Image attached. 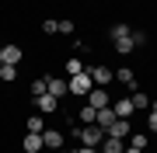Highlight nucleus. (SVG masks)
<instances>
[{
  "instance_id": "f257e3e1",
  "label": "nucleus",
  "mask_w": 157,
  "mask_h": 153,
  "mask_svg": "<svg viewBox=\"0 0 157 153\" xmlns=\"http://www.w3.org/2000/svg\"><path fill=\"white\" fill-rule=\"evenodd\" d=\"M67 87H70L73 97H80V101H84V97L91 94V87H94V80H91V73L84 70V73H77V77H67Z\"/></svg>"
},
{
  "instance_id": "f03ea898",
  "label": "nucleus",
  "mask_w": 157,
  "mask_h": 153,
  "mask_svg": "<svg viewBox=\"0 0 157 153\" xmlns=\"http://www.w3.org/2000/svg\"><path fill=\"white\" fill-rule=\"evenodd\" d=\"M73 136L80 139V146H101V139H105V129H98V125L91 122V125H80V129H73Z\"/></svg>"
},
{
  "instance_id": "7ed1b4c3",
  "label": "nucleus",
  "mask_w": 157,
  "mask_h": 153,
  "mask_svg": "<svg viewBox=\"0 0 157 153\" xmlns=\"http://www.w3.org/2000/svg\"><path fill=\"white\" fill-rule=\"evenodd\" d=\"M45 94H52L56 101H63V97L70 94V87H67V80H63V77H45Z\"/></svg>"
},
{
  "instance_id": "20e7f679",
  "label": "nucleus",
  "mask_w": 157,
  "mask_h": 153,
  "mask_svg": "<svg viewBox=\"0 0 157 153\" xmlns=\"http://www.w3.org/2000/svg\"><path fill=\"white\" fill-rule=\"evenodd\" d=\"M84 101H87V104H91V108H94V111H98V108L112 104V97H108V87H91V94L84 97Z\"/></svg>"
},
{
  "instance_id": "39448f33",
  "label": "nucleus",
  "mask_w": 157,
  "mask_h": 153,
  "mask_svg": "<svg viewBox=\"0 0 157 153\" xmlns=\"http://www.w3.org/2000/svg\"><path fill=\"white\" fill-rule=\"evenodd\" d=\"M87 73H91V80H94V87H108L115 80V73L108 66H87Z\"/></svg>"
},
{
  "instance_id": "423d86ee",
  "label": "nucleus",
  "mask_w": 157,
  "mask_h": 153,
  "mask_svg": "<svg viewBox=\"0 0 157 153\" xmlns=\"http://www.w3.org/2000/svg\"><path fill=\"white\" fill-rule=\"evenodd\" d=\"M32 104L39 108V115H52V111H59V101L52 94H39V97H32Z\"/></svg>"
},
{
  "instance_id": "0eeeda50",
  "label": "nucleus",
  "mask_w": 157,
  "mask_h": 153,
  "mask_svg": "<svg viewBox=\"0 0 157 153\" xmlns=\"http://www.w3.org/2000/svg\"><path fill=\"white\" fill-rule=\"evenodd\" d=\"M112 122H115L112 104H105V108H98V111H94V125H98V129H105V132H108V125H112Z\"/></svg>"
},
{
  "instance_id": "6e6552de",
  "label": "nucleus",
  "mask_w": 157,
  "mask_h": 153,
  "mask_svg": "<svg viewBox=\"0 0 157 153\" xmlns=\"http://www.w3.org/2000/svg\"><path fill=\"white\" fill-rule=\"evenodd\" d=\"M21 59H25V52L17 46H4V49H0V63H7V66H17Z\"/></svg>"
},
{
  "instance_id": "1a4fd4ad",
  "label": "nucleus",
  "mask_w": 157,
  "mask_h": 153,
  "mask_svg": "<svg viewBox=\"0 0 157 153\" xmlns=\"http://www.w3.org/2000/svg\"><path fill=\"white\" fill-rule=\"evenodd\" d=\"M129 132H133V129H129V118H115L112 125H108V132H105V136H115V139H126Z\"/></svg>"
},
{
  "instance_id": "9d476101",
  "label": "nucleus",
  "mask_w": 157,
  "mask_h": 153,
  "mask_svg": "<svg viewBox=\"0 0 157 153\" xmlns=\"http://www.w3.org/2000/svg\"><path fill=\"white\" fill-rule=\"evenodd\" d=\"M42 146L63 150V132H56V129H42Z\"/></svg>"
},
{
  "instance_id": "9b49d317",
  "label": "nucleus",
  "mask_w": 157,
  "mask_h": 153,
  "mask_svg": "<svg viewBox=\"0 0 157 153\" xmlns=\"http://www.w3.org/2000/svg\"><path fill=\"white\" fill-rule=\"evenodd\" d=\"M112 111H115V118H129L136 108H133V101H129V97H119V101H112Z\"/></svg>"
},
{
  "instance_id": "f8f14e48",
  "label": "nucleus",
  "mask_w": 157,
  "mask_h": 153,
  "mask_svg": "<svg viewBox=\"0 0 157 153\" xmlns=\"http://www.w3.org/2000/svg\"><path fill=\"white\" fill-rule=\"evenodd\" d=\"M21 150L25 153H39L42 150V132H28V136L21 139Z\"/></svg>"
},
{
  "instance_id": "ddd939ff",
  "label": "nucleus",
  "mask_w": 157,
  "mask_h": 153,
  "mask_svg": "<svg viewBox=\"0 0 157 153\" xmlns=\"http://www.w3.org/2000/svg\"><path fill=\"white\" fill-rule=\"evenodd\" d=\"M122 150H126V143L115 139V136H105V139H101V146H98V153H122Z\"/></svg>"
},
{
  "instance_id": "4468645a",
  "label": "nucleus",
  "mask_w": 157,
  "mask_h": 153,
  "mask_svg": "<svg viewBox=\"0 0 157 153\" xmlns=\"http://www.w3.org/2000/svg\"><path fill=\"white\" fill-rule=\"evenodd\" d=\"M115 52H119V56H129V52H136L133 31H129V35H122V38H115Z\"/></svg>"
},
{
  "instance_id": "2eb2a0df",
  "label": "nucleus",
  "mask_w": 157,
  "mask_h": 153,
  "mask_svg": "<svg viewBox=\"0 0 157 153\" xmlns=\"http://www.w3.org/2000/svg\"><path fill=\"white\" fill-rule=\"evenodd\" d=\"M115 80H119V84H126V87H133V84H136V73H133L129 66H119V70H115Z\"/></svg>"
},
{
  "instance_id": "dca6fc26",
  "label": "nucleus",
  "mask_w": 157,
  "mask_h": 153,
  "mask_svg": "<svg viewBox=\"0 0 157 153\" xmlns=\"http://www.w3.org/2000/svg\"><path fill=\"white\" fill-rule=\"evenodd\" d=\"M63 70H67V73H70V77H77V73H84V70H87V66H84V63H80L77 56H70L67 63H63Z\"/></svg>"
},
{
  "instance_id": "f3484780",
  "label": "nucleus",
  "mask_w": 157,
  "mask_h": 153,
  "mask_svg": "<svg viewBox=\"0 0 157 153\" xmlns=\"http://www.w3.org/2000/svg\"><path fill=\"white\" fill-rule=\"evenodd\" d=\"M129 101H133V108H140V111H147V108H150V97H147L143 91H133V97H129Z\"/></svg>"
},
{
  "instance_id": "a211bd4d",
  "label": "nucleus",
  "mask_w": 157,
  "mask_h": 153,
  "mask_svg": "<svg viewBox=\"0 0 157 153\" xmlns=\"http://www.w3.org/2000/svg\"><path fill=\"white\" fill-rule=\"evenodd\" d=\"M77 118H80V125H91V122H94V108H91V104H80Z\"/></svg>"
},
{
  "instance_id": "6ab92c4d",
  "label": "nucleus",
  "mask_w": 157,
  "mask_h": 153,
  "mask_svg": "<svg viewBox=\"0 0 157 153\" xmlns=\"http://www.w3.org/2000/svg\"><path fill=\"white\" fill-rule=\"evenodd\" d=\"M0 80H4V84L17 80V66H7V63H0Z\"/></svg>"
},
{
  "instance_id": "aec40b11",
  "label": "nucleus",
  "mask_w": 157,
  "mask_h": 153,
  "mask_svg": "<svg viewBox=\"0 0 157 153\" xmlns=\"http://www.w3.org/2000/svg\"><path fill=\"white\" fill-rule=\"evenodd\" d=\"M147 143H150V139H147L143 132H129V146H136V150H147Z\"/></svg>"
},
{
  "instance_id": "412c9836",
  "label": "nucleus",
  "mask_w": 157,
  "mask_h": 153,
  "mask_svg": "<svg viewBox=\"0 0 157 153\" xmlns=\"http://www.w3.org/2000/svg\"><path fill=\"white\" fill-rule=\"evenodd\" d=\"M129 31H133V28H129L126 21H119V24H112V31H108V35H112V42H115V38H122V35H129Z\"/></svg>"
},
{
  "instance_id": "4be33fe9",
  "label": "nucleus",
  "mask_w": 157,
  "mask_h": 153,
  "mask_svg": "<svg viewBox=\"0 0 157 153\" xmlns=\"http://www.w3.org/2000/svg\"><path fill=\"white\" fill-rule=\"evenodd\" d=\"M59 31V21H56V17H45V21H42V35H56Z\"/></svg>"
},
{
  "instance_id": "5701e85b",
  "label": "nucleus",
  "mask_w": 157,
  "mask_h": 153,
  "mask_svg": "<svg viewBox=\"0 0 157 153\" xmlns=\"http://www.w3.org/2000/svg\"><path fill=\"white\" fill-rule=\"evenodd\" d=\"M42 129H45L42 115H28V132H42Z\"/></svg>"
},
{
  "instance_id": "b1692460",
  "label": "nucleus",
  "mask_w": 157,
  "mask_h": 153,
  "mask_svg": "<svg viewBox=\"0 0 157 153\" xmlns=\"http://www.w3.org/2000/svg\"><path fill=\"white\" fill-rule=\"evenodd\" d=\"M147 129H150V132H157V108H154V104L147 108Z\"/></svg>"
},
{
  "instance_id": "393cba45",
  "label": "nucleus",
  "mask_w": 157,
  "mask_h": 153,
  "mask_svg": "<svg viewBox=\"0 0 157 153\" xmlns=\"http://www.w3.org/2000/svg\"><path fill=\"white\" fill-rule=\"evenodd\" d=\"M39 94H45V77L32 80V97H39Z\"/></svg>"
},
{
  "instance_id": "a878e982",
  "label": "nucleus",
  "mask_w": 157,
  "mask_h": 153,
  "mask_svg": "<svg viewBox=\"0 0 157 153\" xmlns=\"http://www.w3.org/2000/svg\"><path fill=\"white\" fill-rule=\"evenodd\" d=\"M59 35H73V21H59Z\"/></svg>"
},
{
  "instance_id": "bb28decb",
  "label": "nucleus",
  "mask_w": 157,
  "mask_h": 153,
  "mask_svg": "<svg viewBox=\"0 0 157 153\" xmlns=\"http://www.w3.org/2000/svg\"><path fill=\"white\" fill-rule=\"evenodd\" d=\"M77 153H98V146H80Z\"/></svg>"
},
{
  "instance_id": "cd10ccee",
  "label": "nucleus",
  "mask_w": 157,
  "mask_h": 153,
  "mask_svg": "<svg viewBox=\"0 0 157 153\" xmlns=\"http://www.w3.org/2000/svg\"><path fill=\"white\" fill-rule=\"evenodd\" d=\"M122 153H143V150H136V146H126V150H122Z\"/></svg>"
},
{
  "instance_id": "c85d7f7f",
  "label": "nucleus",
  "mask_w": 157,
  "mask_h": 153,
  "mask_svg": "<svg viewBox=\"0 0 157 153\" xmlns=\"http://www.w3.org/2000/svg\"><path fill=\"white\" fill-rule=\"evenodd\" d=\"M52 153H70V150H52Z\"/></svg>"
},
{
  "instance_id": "c756f323",
  "label": "nucleus",
  "mask_w": 157,
  "mask_h": 153,
  "mask_svg": "<svg viewBox=\"0 0 157 153\" xmlns=\"http://www.w3.org/2000/svg\"><path fill=\"white\" fill-rule=\"evenodd\" d=\"M154 108H157V101H154Z\"/></svg>"
}]
</instances>
